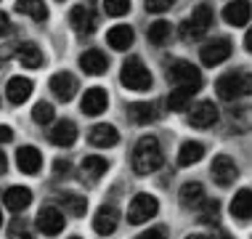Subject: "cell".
I'll return each mask as SVG.
<instances>
[{
	"instance_id": "1",
	"label": "cell",
	"mask_w": 252,
	"mask_h": 239,
	"mask_svg": "<svg viewBox=\"0 0 252 239\" xmlns=\"http://www.w3.org/2000/svg\"><path fill=\"white\" fill-rule=\"evenodd\" d=\"M162 165V146L154 136H144L133 149V170L138 175H149Z\"/></svg>"
},
{
	"instance_id": "2",
	"label": "cell",
	"mask_w": 252,
	"mask_h": 239,
	"mask_svg": "<svg viewBox=\"0 0 252 239\" xmlns=\"http://www.w3.org/2000/svg\"><path fill=\"white\" fill-rule=\"evenodd\" d=\"M120 83L130 91H149L152 88V72L146 69V64L138 56H130L125 59V64L120 69Z\"/></svg>"
},
{
	"instance_id": "3",
	"label": "cell",
	"mask_w": 252,
	"mask_h": 239,
	"mask_svg": "<svg viewBox=\"0 0 252 239\" xmlns=\"http://www.w3.org/2000/svg\"><path fill=\"white\" fill-rule=\"evenodd\" d=\"M167 80L173 83V88H189V91H199L202 88V74L196 69L194 64H189V61H170L167 64Z\"/></svg>"
},
{
	"instance_id": "4",
	"label": "cell",
	"mask_w": 252,
	"mask_h": 239,
	"mask_svg": "<svg viewBox=\"0 0 252 239\" xmlns=\"http://www.w3.org/2000/svg\"><path fill=\"white\" fill-rule=\"evenodd\" d=\"M215 93L220 96L223 101H234V99H239V96H247L250 93V74L239 72V69L220 74L218 83H215Z\"/></svg>"
},
{
	"instance_id": "5",
	"label": "cell",
	"mask_w": 252,
	"mask_h": 239,
	"mask_svg": "<svg viewBox=\"0 0 252 239\" xmlns=\"http://www.w3.org/2000/svg\"><path fill=\"white\" fill-rule=\"evenodd\" d=\"M213 19H215V16H213V8H210L207 3L196 5L194 13H191V19L181 24V37H186V40H199L204 32L213 27Z\"/></svg>"
},
{
	"instance_id": "6",
	"label": "cell",
	"mask_w": 252,
	"mask_h": 239,
	"mask_svg": "<svg viewBox=\"0 0 252 239\" xmlns=\"http://www.w3.org/2000/svg\"><path fill=\"white\" fill-rule=\"evenodd\" d=\"M159 213V200L152 194H135L130 207H127V223L130 226H141V223L152 221Z\"/></svg>"
},
{
	"instance_id": "7",
	"label": "cell",
	"mask_w": 252,
	"mask_h": 239,
	"mask_svg": "<svg viewBox=\"0 0 252 239\" xmlns=\"http://www.w3.org/2000/svg\"><path fill=\"white\" fill-rule=\"evenodd\" d=\"M64 226H66V218H64V213H61L59 207H53V205H45V207L37 213V229L43 231L45 237L61 234Z\"/></svg>"
},
{
	"instance_id": "8",
	"label": "cell",
	"mask_w": 252,
	"mask_h": 239,
	"mask_svg": "<svg viewBox=\"0 0 252 239\" xmlns=\"http://www.w3.org/2000/svg\"><path fill=\"white\" fill-rule=\"evenodd\" d=\"M210 170H213V178L218 186H231V183L239 178V168H236V162L228 154H218Z\"/></svg>"
},
{
	"instance_id": "9",
	"label": "cell",
	"mask_w": 252,
	"mask_h": 239,
	"mask_svg": "<svg viewBox=\"0 0 252 239\" xmlns=\"http://www.w3.org/2000/svg\"><path fill=\"white\" fill-rule=\"evenodd\" d=\"M228 56H231V40H226V37L210 40V43L199 51V59H202L204 67H218V64H223Z\"/></svg>"
},
{
	"instance_id": "10",
	"label": "cell",
	"mask_w": 252,
	"mask_h": 239,
	"mask_svg": "<svg viewBox=\"0 0 252 239\" xmlns=\"http://www.w3.org/2000/svg\"><path fill=\"white\" fill-rule=\"evenodd\" d=\"M218 122V109L213 101H199V104L189 106V125L191 128H210Z\"/></svg>"
},
{
	"instance_id": "11",
	"label": "cell",
	"mask_w": 252,
	"mask_h": 239,
	"mask_svg": "<svg viewBox=\"0 0 252 239\" xmlns=\"http://www.w3.org/2000/svg\"><path fill=\"white\" fill-rule=\"evenodd\" d=\"M80 106H83V114H88V117H98V114L106 112L109 96H106L104 88H91V91L83 93V101H80Z\"/></svg>"
},
{
	"instance_id": "12",
	"label": "cell",
	"mask_w": 252,
	"mask_h": 239,
	"mask_svg": "<svg viewBox=\"0 0 252 239\" xmlns=\"http://www.w3.org/2000/svg\"><path fill=\"white\" fill-rule=\"evenodd\" d=\"M80 69L85 74H93V77H98V74H104L109 69V59L104 51H98V48H91V51H85L83 56H80Z\"/></svg>"
},
{
	"instance_id": "13",
	"label": "cell",
	"mask_w": 252,
	"mask_h": 239,
	"mask_svg": "<svg viewBox=\"0 0 252 239\" xmlns=\"http://www.w3.org/2000/svg\"><path fill=\"white\" fill-rule=\"evenodd\" d=\"M16 165L22 173L35 175V173H40V168H43V154H40V149H35V146H22L16 152Z\"/></svg>"
},
{
	"instance_id": "14",
	"label": "cell",
	"mask_w": 252,
	"mask_h": 239,
	"mask_svg": "<svg viewBox=\"0 0 252 239\" xmlns=\"http://www.w3.org/2000/svg\"><path fill=\"white\" fill-rule=\"evenodd\" d=\"M88 141H91L93 146H98V149H109V146H114V143L120 141V133H117V128H114V125L101 122V125H93L91 128Z\"/></svg>"
},
{
	"instance_id": "15",
	"label": "cell",
	"mask_w": 252,
	"mask_h": 239,
	"mask_svg": "<svg viewBox=\"0 0 252 239\" xmlns=\"http://www.w3.org/2000/svg\"><path fill=\"white\" fill-rule=\"evenodd\" d=\"M13 56L22 61V67L27 69H40L43 67V51H40L37 43H22L13 48Z\"/></svg>"
},
{
	"instance_id": "16",
	"label": "cell",
	"mask_w": 252,
	"mask_h": 239,
	"mask_svg": "<svg viewBox=\"0 0 252 239\" xmlns=\"http://www.w3.org/2000/svg\"><path fill=\"white\" fill-rule=\"evenodd\" d=\"M51 91L56 93L59 101H69L74 96V91H77V80H74L69 72H56L51 77Z\"/></svg>"
},
{
	"instance_id": "17",
	"label": "cell",
	"mask_w": 252,
	"mask_h": 239,
	"mask_svg": "<svg viewBox=\"0 0 252 239\" xmlns=\"http://www.w3.org/2000/svg\"><path fill=\"white\" fill-rule=\"evenodd\" d=\"M32 91H35V83H32L30 77H11L8 88H5L11 104H24V101L32 96Z\"/></svg>"
},
{
	"instance_id": "18",
	"label": "cell",
	"mask_w": 252,
	"mask_h": 239,
	"mask_svg": "<svg viewBox=\"0 0 252 239\" xmlns=\"http://www.w3.org/2000/svg\"><path fill=\"white\" fill-rule=\"evenodd\" d=\"M117 221H120V213L117 207H112V205H104V207L96 213L93 218V229L98 231V234H114V229H117Z\"/></svg>"
},
{
	"instance_id": "19",
	"label": "cell",
	"mask_w": 252,
	"mask_h": 239,
	"mask_svg": "<svg viewBox=\"0 0 252 239\" xmlns=\"http://www.w3.org/2000/svg\"><path fill=\"white\" fill-rule=\"evenodd\" d=\"M133 40H135V32H133V27H127V24H117L106 32V43L112 45L114 51H127V48L133 45Z\"/></svg>"
},
{
	"instance_id": "20",
	"label": "cell",
	"mask_w": 252,
	"mask_h": 239,
	"mask_svg": "<svg viewBox=\"0 0 252 239\" xmlns=\"http://www.w3.org/2000/svg\"><path fill=\"white\" fill-rule=\"evenodd\" d=\"M51 141L56 146H72L77 141V125L72 120H59L56 125L51 128Z\"/></svg>"
},
{
	"instance_id": "21",
	"label": "cell",
	"mask_w": 252,
	"mask_h": 239,
	"mask_svg": "<svg viewBox=\"0 0 252 239\" xmlns=\"http://www.w3.org/2000/svg\"><path fill=\"white\" fill-rule=\"evenodd\" d=\"M80 170H83L85 183H96L101 175L109 170V162L104 160V157H98V154H88L83 160V165H80Z\"/></svg>"
},
{
	"instance_id": "22",
	"label": "cell",
	"mask_w": 252,
	"mask_h": 239,
	"mask_svg": "<svg viewBox=\"0 0 252 239\" xmlns=\"http://www.w3.org/2000/svg\"><path fill=\"white\" fill-rule=\"evenodd\" d=\"M178 200H181V205L186 210H196L202 205V200H204V186H202V183H196V181L183 183L181 191H178Z\"/></svg>"
},
{
	"instance_id": "23",
	"label": "cell",
	"mask_w": 252,
	"mask_h": 239,
	"mask_svg": "<svg viewBox=\"0 0 252 239\" xmlns=\"http://www.w3.org/2000/svg\"><path fill=\"white\" fill-rule=\"evenodd\" d=\"M30 202H32V191L27 186H11L5 191V207L11 213H22V210L30 207Z\"/></svg>"
},
{
	"instance_id": "24",
	"label": "cell",
	"mask_w": 252,
	"mask_h": 239,
	"mask_svg": "<svg viewBox=\"0 0 252 239\" xmlns=\"http://www.w3.org/2000/svg\"><path fill=\"white\" fill-rule=\"evenodd\" d=\"M223 19L234 27H244L250 22V0H234L223 8Z\"/></svg>"
},
{
	"instance_id": "25",
	"label": "cell",
	"mask_w": 252,
	"mask_h": 239,
	"mask_svg": "<svg viewBox=\"0 0 252 239\" xmlns=\"http://www.w3.org/2000/svg\"><path fill=\"white\" fill-rule=\"evenodd\" d=\"M69 22L80 35H91L93 27H96V16H93L91 8H85V5H74L72 13H69Z\"/></svg>"
},
{
	"instance_id": "26",
	"label": "cell",
	"mask_w": 252,
	"mask_h": 239,
	"mask_svg": "<svg viewBox=\"0 0 252 239\" xmlns=\"http://www.w3.org/2000/svg\"><path fill=\"white\" fill-rule=\"evenodd\" d=\"M231 215L242 223L250 221V215H252V191L250 189H242L239 194L231 200Z\"/></svg>"
},
{
	"instance_id": "27",
	"label": "cell",
	"mask_w": 252,
	"mask_h": 239,
	"mask_svg": "<svg viewBox=\"0 0 252 239\" xmlns=\"http://www.w3.org/2000/svg\"><path fill=\"white\" fill-rule=\"evenodd\" d=\"M127 114L138 125H149V122L157 120V104H152V101H135V104L127 106Z\"/></svg>"
},
{
	"instance_id": "28",
	"label": "cell",
	"mask_w": 252,
	"mask_h": 239,
	"mask_svg": "<svg viewBox=\"0 0 252 239\" xmlns=\"http://www.w3.org/2000/svg\"><path fill=\"white\" fill-rule=\"evenodd\" d=\"M204 157V146L196 141H186L183 146L178 149V165L181 168H189V165H196Z\"/></svg>"
},
{
	"instance_id": "29",
	"label": "cell",
	"mask_w": 252,
	"mask_h": 239,
	"mask_svg": "<svg viewBox=\"0 0 252 239\" xmlns=\"http://www.w3.org/2000/svg\"><path fill=\"white\" fill-rule=\"evenodd\" d=\"M16 11H19V13H27V16H32L35 22H45V19H48V8H45L43 0H19V3H16Z\"/></svg>"
},
{
	"instance_id": "30",
	"label": "cell",
	"mask_w": 252,
	"mask_h": 239,
	"mask_svg": "<svg viewBox=\"0 0 252 239\" xmlns=\"http://www.w3.org/2000/svg\"><path fill=\"white\" fill-rule=\"evenodd\" d=\"M191 96H194V91H189V88H173L167 96V109H173V112L189 109L191 106Z\"/></svg>"
},
{
	"instance_id": "31",
	"label": "cell",
	"mask_w": 252,
	"mask_h": 239,
	"mask_svg": "<svg viewBox=\"0 0 252 239\" xmlns=\"http://www.w3.org/2000/svg\"><path fill=\"white\" fill-rule=\"evenodd\" d=\"M196 210H199L202 223H207V226H215V223L220 221V200H207V197H204Z\"/></svg>"
},
{
	"instance_id": "32",
	"label": "cell",
	"mask_w": 252,
	"mask_h": 239,
	"mask_svg": "<svg viewBox=\"0 0 252 239\" xmlns=\"http://www.w3.org/2000/svg\"><path fill=\"white\" fill-rule=\"evenodd\" d=\"M170 35H173V24L165 22V19H159V22H154L152 27H149V40H152L154 45H162L167 43Z\"/></svg>"
},
{
	"instance_id": "33",
	"label": "cell",
	"mask_w": 252,
	"mask_h": 239,
	"mask_svg": "<svg viewBox=\"0 0 252 239\" xmlns=\"http://www.w3.org/2000/svg\"><path fill=\"white\" fill-rule=\"evenodd\" d=\"M53 117H56V109H53V104H48V101H40V104L32 109V120H35L37 125H48V122H53Z\"/></svg>"
},
{
	"instance_id": "34",
	"label": "cell",
	"mask_w": 252,
	"mask_h": 239,
	"mask_svg": "<svg viewBox=\"0 0 252 239\" xmlns=\"http://www.w3.org/2000/svg\"><path fill=\"white\" fill-rule=\"evenodd\" d=\"M8 239H35V234H32L30 223L22 221V218H13L11 226H8Z\"/></svg>"
},
{
	"instance_id": "35",
	"label": "cell",
	"mask_w": 252,
	"mask_h": 239,
	"mask_svg": "<svg viewBox=\"0 0 252 239\" xmlns=\"http://www.w3.org/2000/svg\"><path fill=\"white\" fill-rule=\"evenodd\" d=\"M64 207L69 210L72 215H85L88 202H85V197H80V194H66L64 197Z\"/></svg>"
},
{
	"instance_id": "36",
	"label": "cell",
	"mask_w": 252,
	"mask_h": 239,
	"mask_svg": "<svg viewBox=\"0 0 252 239\" xmlns=\"http://www.w3.org/2000/svg\"><path fill=\"white\" fill-rule=\"evenodd\" d=\"M104 11L109 16H125L130 11V0H104Z\"/></svg>"
},
{
	"instance_id": "37",
	"label": "cell",
	"mask_w": 252,
	"mask_h": 239,
	"mask_svg": "<svg viewBox=\"0 0 252 239\" xmlns=\"http://www.w3.org/2000/svg\"><path fill=\"white\" fill-rule=\"evenodd\" d=\"M175 0H146V11L149 13H165L173 8Z\"/></svg>"
},
{
	"instance_id": "38",
	"label": "cell",
	"mask_w": 252,
	"mask_h": 239,
	"mask_svg": "<svg viewBox=\"0 0 252 239\" xmlns=\"http://www.w3.org/2000/svg\"><path fill=\"white\" fill-rule=\"evenodd\" d=\"M53 173H56V178H66V175L72 173V162L69 160H56L53 162Z\"/></svg>"
},
{
	"instance_id": "39",
	"label": "cell",
	"mask_w": 252,
	"mask_h": 239,
	"mask_svg": "<svg viewBox=\"0 0 252 239\" xmlns=\"http://www.w3.org/2000/svg\"><path fill=\"white\" fill-rule=\"evenodd\" d=\"M138 239H167V234H165V229H149V231H144V234H141Z\"/></svg>"
},
{
	"instance_id": "40",
	"label": "cell",
	"mask_w": 252,
	"mask_h": 239,
	"mask_svg": "<svg viewBox=\"0 0 252 239\" xmlns=\"http://www.w3.org/2000/svg\"><path fill=\"white\" fill-rule=\"evenodd\" d=\"M11 35V19L5 16V11H0V37Z\"/></svg>"
},
{
	"instance_id": "41",
	"label": "cell",
	"mask_w": 252,
	"mask_h": 239,
	"mask_svg": "<svg viewBox=\"0 0 252 239\" xmlns=\"http://www.w3.org/2000/svg\"><path fill=\"white\" fill-rule=\"evenodd\" d=\"M11 56H13V48H0V69L11 61Z\"/></svg>"
},
{
	"instance_id": "42",
	"label": "cell",
	"mask_w": 252,
	"mask_h": 239,
	"mask_svg": "<svg viewBox=\"0 0 252 239\" xmlns=\"http://www.w3.org/2000/svg\"><path fill=\"white\" fill-rule=\"evenodd\" d=\"M11 138H13V131H11L8 125H0V143H3V141L8 143Z\"/></svg>"
},
{
	"instance_id": "43",
	"label": "cell",
	"mask_w": 252,
	"mask_h": 239,
	"mask_svg": "<svg viewBox=\"0 0 252 239\" xmlns=\"http://www.w3.org/2000/svg\"><path fill=\"white\" fill-rule=\"evenodd\" d=\"M5 170H8V160H5V152L0 149V175H3Z\"/></svg>"
},
{
	"instance_id": "44",
	"label": "cell",
	"mask_w": 252,
	"mask_h": 239,
	"mask_svg": "<svg viewBox=\"0 0 252 239\" xmlns=\"http://www.w3.org/2000/svg\"><path fill=\"white\" fill-rule=\"evenodd\" d=\"M213 239H231V234H226V231H215Z\"/></svg>"
},
{
	"instance_id": "45",
	"label": "cell",
	"mask_w": 252,
	"mask_h": 239,
	"mask_svg": "<svg viewBox=\"0 0 252 239\" xmlns=\"http://www.w3.org/2000/svg\"><path fill=\"white\" fill-rule=\"evenodd\" d=\"M186 239H204L202 234H191V237H186Z\"/></svg>"
},
{
	"instance_id": "46",
	"label": "cell",
	"mask_w": 252,
	"mask_h": 239,
	"mask_svg": "<svg viewBox=\"0 0 252 239\" xmlns=\"http://www.w3.org/2000/svg\"><path fill=\"white\" fill-rule=\"evenodd\" d=\"M0 226H3V213H0Z\"/></svg>"
},
{
	"instance_id": "47",
	"label": "cell",
	"mask_w": 252,
	"mask_h": 239,
	"mask_svg": "<svg viewBox=\"0 0 252 239\" xmlns=\"http://www.w3.org/2000/svg\"><path fill=\"white\" fill-rule=\"evenodd\" d=\"M69 239H80V237H69Z\"/></svg>"
}]
</instances>
